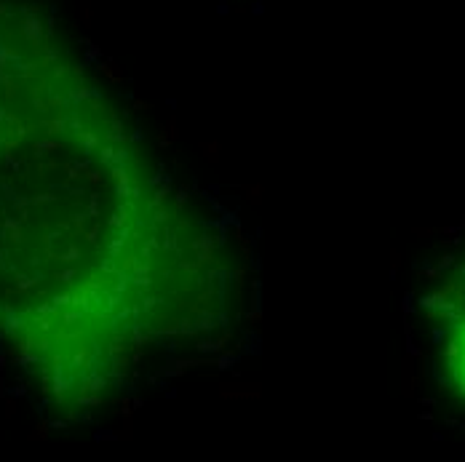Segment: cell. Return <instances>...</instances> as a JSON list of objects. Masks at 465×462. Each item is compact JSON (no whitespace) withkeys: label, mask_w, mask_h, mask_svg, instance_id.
I'll return each mask as SVG.
<instances>
[{"label":"cell","mask_w":465,"mask_h":462,"mask_svg":"<svg viewBox=\"0 0 465 462\" xmlns=\"http://www.w3.org/2000/svg\"><path fill=\"white\" fill-rule=\"evenodd\" d=\"M227 259L134 134L86 88L0 91V342L86 406L158 350L222 326Z\"/></svg>","instance_id":"6da1fadb"},{"label":"cell","mask_w":465,"mask_h":462,"mask_svg":"<svg viewBox=\"0 0 465 462\" xmlns=\"http://www.w3.org/2000/svg\"><path fill=\"white\" fill-rule=\"evenodd\" d=\"M423 310L436 377L465 406V243L441 265Z\"/></svg>","instance_id":"7a4b0ae2"}]
</instances>
